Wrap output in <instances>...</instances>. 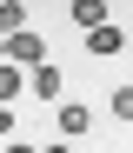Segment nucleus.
<instances>
[{
  "mask_svg": "<svg viewBox=\"0 0 133 153\" xmlns=\"http://www.w3.org/2000/svg\"><path fill=\"white\" fill-rule=\"evenodd\" d=\"M106 107H113V120H133V87H113V100H106Z\"/></svg>",
  "mask_w": 133,
  "mask_h": 153,
  "instance_id": "nucleus-8",
  "label": "nucleus"
},
{
  "mask_svg": "<svg viewBox=\"0 0 133 153\" xmlns=\"http://www.w3.org/2000/svg\"><path fill=\"white\" fill-rule=\"evenodd\" d=\"M40 153H73V146H67V140H53V146H40Z\"/></svg>",
  "mask_w": 133,
  "mask_h": 153,
  "instance_id": "nucleus-10",
  "label": "nucleus"
},
{
  "mask_svg": "<svg viewBox=\"0 0 133 153\" xmlns=\"http://www.w3.org/2000/svg\"><path fill=\"white\" fill-rule=\"evenodd\" d=\"M27 13H33V7H20V0H0V40L27 33Z\"/></svg>",
  "mask_w": 133,
  "mask_h": 153,
  "instance_id": "nucleus-5",
  "label": "nucleus"
},
{
  "mask_svg": "<svg viewBox=\"0 0 133 153\" xmlns=\"http://www.w3.org/2000/svg\"><path fill=\"white\" fill-rule=\"evenodd\" d=\"M106 13H113L106 0H73V7H67V20H73L80 33H93V27H106Z\"/></svg>",
  "mask_w": 133,
  "mask_h": 153,
  "instance_id": "nucleus-3",
  "label": "nucleus"
},
{
  "mask_svg": "<svg viewBox=\"0 0 133 153\" xmlns=\"http://www.w3.org/2000/svg\"><path fill=\"white\" fill-rule=\"evenodd\" d=\"M120 47H126V33L113 27V20H106V27H93V33H87V53H100V60H106V53H120Z\"/></svg>",
  "mask_w": 133,
  "mask_h": 153,
  "instance_id": "nucleus-4",
  "label": "nucleus"
},
{
  "mask_svg": "<svg viewBox=\"0 0 133 153\" xmlns=\"http://www.w3.org/2000/svg\"><path fill=\"white\" fill-rule=\"evenodd\" d=\"M13 133V107H0V140H7Z\"/></svg>",
  "mask_w": 133,
  "mask_h": 153,
  "instance_id": "nucleus-9",
  "label": "nucleus"
},
{
  "mask_svg": "<svg viewBox=\"0 0 133 153\" xmlns=\"http://www.w3.org/2000/svg\"><path fill=\"white\" fill-rule=\"evenodd\" d=\"M7 153H33V146H20V140H13V146H7Z\"/></svg>",
  "mask_w": 133,
  "mask_h": 153,
  "instance_id": "nucleus-11",
  "label": "nucleus"
},
{
  "mask_svg": "<svg viewBox=\"0 0 133 153\" xmlns=\"http://www.w3.org/2000/svg\"><path fill=\"white\" fill-rule=\"evenodd\" d=\"M20 87H27V73L0 60V107H13V100H20Z\"/></svg>",
  "mask_w": 133,
  "mask_h": 153,
  "instance_id": "nucleus-7",
  "label": "nucleus"
},
{
  "mask_svg": "<svg viewBox=\"0 0 133 153\" xmlns=\"http://www.w3.org/2000/svg\"><path fill=\"white\" fill-rule=\"evenodd\" d=\"M0 60H7V40H0Z\"/></svg>",
  "mask_w": 133,
  "mask_h": 153,
  "instance_id": "nucleus-12",
  "label": "nucleus"
},
{
  "mask_svg": "<svg viewBox=\"0 0 133 153\" xmlns=\"http://www.w3.org/2000/svg\"><path fill=\"white\" fill-rule=\"evenodd\" d=\"M60 140H80V133H93V107H80V100H60Z\"/></svg>",
  "mask_w": 133,
  "mask_h": 153,
  "instance_id": "nucleus-2",
  "label": "nucleus"
},
{
  "mask_svg": "<svg viewBox=\"0 0 133 153\" xmlns=\"http://www.w3.org/2000/svg\"><path fill=\"white\" fill-rule=\"evenodd\" d=\"M7 60H13V67H47V40H40L33 27L13 33V40H7Z\"/></svg>",
  "mask_w": 133,
  "mask_h": 153,
  "instance_id": "nucleus-1",
  "label": "nucleus"
},
{
  "mask_svg": "<svg viewBox=\"0 0 133 153\" xmlns=\"http://www.w3.org/2000/svg\"><path fill=\"white\" fill-rule=\"evenodd\" d=\"M0 153H7V140H0Z\"/></svg>",
  "mask_w": 133,
  "mask_h": 153,
  "instance_id": "nucleus-13",
  "label": "nucleus"
},
{
  "mask_svg": "<svg viewBox=\"0 0 133 153\" xmlns=\"http://www.w3.org/2000/svg\"><path fill=\"white\" fill-rule=\"evenodd\" d=\"M27 87H33L40 100H60V67H33V73H27Z\"/></svg>",
  "mask_w": 133,
  "mask_h": 153,
  "instance_id": "nucleus-6",
  "label": "nucleus"
}]
</instances>
